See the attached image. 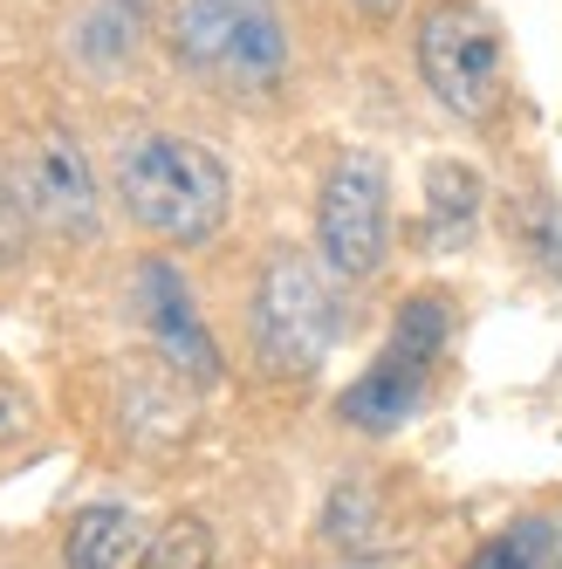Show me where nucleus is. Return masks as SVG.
<instances>
[{
    "mask_svg": "<svg viewBox=\"0 0 562 569\" xmlns=\"http://www.w3.org/2000/svg\"><path fill=\"white\" fill-rule=\"evenodd\" d=\"M549 549H555V528L542 515H529V521L501 528L494 542H480L466 569H549Z\"/></svg>",
    "mask_w": 562,
    "mask_h": 569,
    "instance_id": "12",
    "label": "nucleus"
},
{
    "mask_svg": "<svg viewBox=\"0 0 562 569\" xmlns=\"http://www.w3.org/2000/svg\"><path fill=\"white\" fill-rule=\"evenodd\" d=\"M144 42V0H83L69 21V56L90 76H117Z\"/></svg>",
    "mask_w": 562,
    "mask_h": 569,
    "instance_id": "9",
    "label": "nucleus"
},
{
    "mask_svg": "<svg viewBox=\"0 0 562 569\" xmlns=\"http://www.w3.org/2000/svg\"><path fill=\"white\" fill-rule=\"evenodd\" d=\"M357 528H371V495L357 480H343L330 501V536H357Z\"/></svg>",
    "mask_w": 562,
    "mask_h": 569,
    "instance_id": "16",
    "label": "nucleus"
},
{
    "mask_svg": "<svg viewBox=\"0 0 562 569\" xmlns=\"http://www.w3.org/2000/svg\"><path fill=\"white\" fill-rule=\"evenodd\" d=\"M131 296H138V316H144V330L151 343L165 350V363L185 378V385H220V343L213 330L199 322V302L185 289V274L165 261V254H144L138 261V281H131Z\"/></svg>",
    "mask_w": 562,
    "mask_h": 569,
    "instance_id": "6",
    "label": "nucleus"
},
{
    "mask_svg": "<svg viewBox=\"0 0 562 569\" xmlns=\"http://www.w3.org/2000/svg\"><path fill=\"white\" fill-rule=\"evenodd\" d=\"M480 179L460 166V158H432L425 166V227H432V248H460V240H473L480 227Z\"/></svg>",
    "mask_w": 562,
    "mask_h": 569,
    "instance_id": "10",
    "label": "nucleus"
},
{
    "mask_svg": "<svg viewBox=\"0 0 562 569\" xmlns=\"http://www.w3.org/2000/svg\"><path fill=\"white\" fill-rule=\"evenodd\" d=\"M21 199H28V220L62 240L97 233V172L69 131H42L21 151Z\"/></svg>",
    "mask_w": 562,
    "mask_h": 569,
    "instance_id": "7",
    "label": "nucleus"
},
{
    "mask_svg": "<svg viewBox=\"0 0 562 569\" xmlns=\"http://www.w3.org/2000/svg\"><path fill=\"white\" fill-rule=\"evenodd\" d=\"M315 248L343 281H371L391 248V179L378 151H343L315 192Z\"/></svg>",
    "mask_w": 562,
    "mask_h": 569,
    "instance_id": "4",
    "label": "nucleus"
},
{
    "mask_svg": "<svg viewBox=\"0 0 562 569\" xmlns=\"http://www.w3.org/2000/svg\"><path fill=\"white\" fill-rule=\"evenodd\" d=\"M425 371H432V363H419V357H405V350L384 343V357L337 398L343 426H357V432H398V426L419 412V398H425Z\"/></svg>",
    "mask_w": 562,
    "mask_h": 569,
    "instance_id": "8",
    "label": "nucleus"
},
{
    "mask_svg": "<svg viewBox=\"0 0 562 569\" xmlns=\"http://www.w3.org/2000/svg\"><path fill=\"white\" fill-rule=\"evenodd\" d=\"M521 240H529L535 261L562 281V207H549V199H529V207H521Z\"/></svg>",
    "mask_w": 562,
    "mask_h": 569,
    "instance_id": "15",
    "label": "nucleus"
},
{
    "mask_svg": "<svg viewBox=\"0 0 562 569\" xmlns=\"http://www.w3.org/2000/svg\"><path fill=\"white\" fill-rule=\"evenodd\" d=\"M28 398H21V385H8V378H0V446H8V439H21L28 432Z\"/></svg>",
    "mask_w": 562,
    "mask_h": 569,
    "instance_id": "17",
    "label": "nucleus"
},
{
    "mask_svg": "<svg viewBox=\"0 0 562 569\" xmlns=\"http://www.w3.org/2000/svg\"><path fill=\"white\" fill-rule=\"evenodd\" d=\"M419 76L453 117H488L501 103V34L488 28V14L439 0L419 21Z\"/></svg>",
    "mask_w": 562,
    "mask_h": 569,
    "instance_id": "5",
    "label": "nucleus"
},
{
    "mask_svg": "<svg viewBox=\"0 0 562 569\" xmlns=\"http://www.w3.org/2000/svg\"><path fill=\"white\" fill-rule=\"evenodd\" d=\"M179 69L220 90H274L289 76V28L268 0H179L165 21Z\"/></svg>",
    "mask_w": 562,
    "mask_h": 569,
    "instance_id": "2",
    "label": "nucleus"
},
{
    "mask_svg": "<svg viewBox=\"0 0 562 569\" xmlns=\"http://www.w3.org/2000/svg\"><path fill=\"white\" fill-rule=\"evenodd\" d=\"M453 337V309L439 302V296H405L398 302V330H391V350H405L419 363H432L439 350H446Z\"/></svg>",
    "mask_w": 562,
    "mask_h": 569,
    "instance_id": "13",
    "label": "nucleus"
},
{
    "mask_svg": "<svg viewBox=\"0 0 562 569\" xmlns=\"http://www.w3.org/2000/svg\"><path fill=\"white\" fill-rule=\"evenodd\" d=\"M350 8H357V14H378V21H384V14H398V0H350Z\"/></svg>",
    "mask_w": 562,
    "mask_h": 569,
    "instance_id": "18",
    "label": "nucleus"
},
{
    "mask_svg": "<svg viewBox=\"0 0 562 569\" xmlns=\"http://www.w3.org/2000/svg\"><path fill=\"white\" fill-rule=\"evenodd\" d=\"M207 562H213V528L199 515H172L138 556V569H207Z\"/></svg>",
    "mask_w": 562,
    "mask_h": 569,
    "instance_id": "14",
    "label": "nucleus"
},
{
    "mask_svg": "<svg viewBox=\"0 0 562 569\" xmlns=\"http://www.w3.org/2000/svg\"><path fill=\"white\" fill-rule=\"evenodd\" d=\"M117 207L165 248H199L227 227L233 179L220 166V151H207L199 138L144 131L117 151Z\"/></svg>",
    "mask_w": 562,
    "mask_h": 569,
    "instance_id": "1",
    "label": "nucleus"
},
{
    "mask_svg": "<svg viewBox=\"0 0 562 569\" xmlns=\"http://www.w3.org/2000/svg\"><path fill=\"white\" fill-rule=\"evenodd\" d=\"M337 330H343V309L330 274L309 254H268L254 281V357L274 378H309L337 350Z\"/></svg>",
    "mask_w": 562,
    "mask_h": 569,
    "instance_id": "3",
    "label": "nucleus"
},
{
    "mask_svg": "<svg viewBox=\"0 0 562 569\" xmlns=\"http://www.w3.org/2000/svg\"><path fill=\"white\" fill-rule=\"evenodd\" d=\"M131 549H138L131 508L97 501V508H83V515L69 521V536H62V569H124Z\"/></svg>",
    "mask_w": 562,
    "mask_h": 569,
    "instance_id": "11",
    "label": "nucleus"
},
{
    "mask_svg": "<svg viewBox=\"0 0 562 569\" xmlns=\"http://www.w3.org/2000/svg\"><path fill=\"white\" fill-rule=\"evenodd\" d=\"M8 213H14V207H8V199H0V227H8Z\"/></svg>",
    "mask_w": 562,
    "mask_h": 569,
    "instance_id": "19",
    "label": "nucleus"
}]
</instances>
